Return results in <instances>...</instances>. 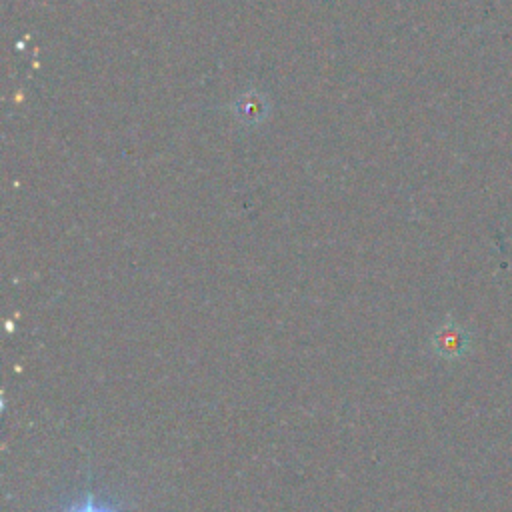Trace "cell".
Masks as SVG:
<instances>
[{"label":"cell","mask_w":512,"mask_h":512,"mask_svg":"<svg viewBox=\"0 0 512 512\" xmlns=\"http://www.w3.org/2000/svg\"><path fill=\"white\" fill-rule=\"evenodd\" d=\"M430 346H432L434 354L444 360H460L462 356L468 354V350L472 346V336L458 322L446 320L432 334Z\"/></svg>","instance_id":"1"},{"label":"cell","mask_w":512,"mask_h":512,"mask_svg":"<svg viewBox=\"0 0 512 512\" xmlns=\"http://www.w3.org/2000/svg\"><path fill=\"white\" fill-rule=\"evenodd\" d=\"M62 512H120L114 504H110V502H106V500H102V498H98L94 492H86L80 500H76V502H72L66 510H62Z\"/></svg>","instance_id":"2"}]
</instances>
